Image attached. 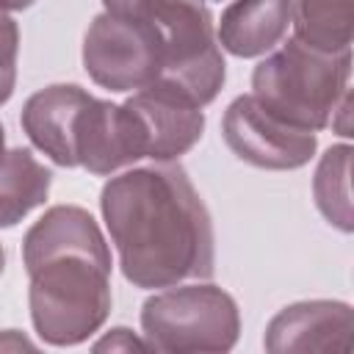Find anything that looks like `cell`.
<instances>
[{
  "label": "cell",
  "mask_w": 354,
  "mask_h": 354,
  "mask_svg": "<svg viewBox=\"0 0 354 354\" xmlns=\"http://www.w3.org/2000/svg\"><path fill=\"white\" fill-rule=\"evenodd\" d=\"M119 266L136 288H169L213 274V224L185 169L158 163L111 177L100 196Z\"/></svg>",
  "instance_id": "obj_1"
},
{
  "label": "cell",
  "mask_w": 354,
  "mask_h": 354,
  "mask_svg": "<svg viewBox=\"0 0 354 354\" xmlns=\"http://www.w3.org/2000/svg\"><path fill=\"white\" fill-rule=\"evenodd\" d=\"M30 277L28 304L41 340L75 346L111 313V252L88 210L50 207L22 241Z\"/></svg>",
  "instance_id": "obj_2"
},
{
  "label": "cell",
  "mask_w": 354,
  "mask_h": 354,
  "mask_svg": "<svg viewBox=\"0 0 354 354\" xmlns=\"http://www.w3.org/2000/svg\"><path fill=\"white\" fill-rule=\"evenodd\" d=\"M351 53H324L296 36L263 58L252 72V97L277 119L324 130L348 97Z\"/></svg>",
  "instance_id": "obj_3"
},
{
  "label": "cell",
  "mask_w": 354,
  "mask_h": 354,
  "mask_svg": "<svg viewBox=\"0 0 354 354\" xmlns=\"http://www.w3.org/2000/svg\"><path fill=\"white\" fill-rule=\"evenodd\" d=\"M149 19L163 41V66L147 86L188 105H207L224 83V58L213 17L202 0H155Z\"/></svg>",
  "instance_id": "obj_4"
},
{
  "label": "cell",
  "mask_w": 354,
  "mask_h": 354,
  "mask_svg": "<svg viewBox=\"0 0 354 354\" xmlns=\"http://www.w3.org/2000/svg\"><path fill=\"white\" fill-rule=\"evenodd\" d=\"M141 326L155 351H230L241 315L235 299L216 285H169L144 301Z\"/></svg>",
  "instance_id": "obj_5"
},
{
  "label": "cell",
  "mask_w": 354,
  "mask_h": 354,
  "mask_svg": "<svg viewBox=\"0 0 354 354\" xmlns=\"http://www.w3.org/2000/svg\"><path fill=\"white\" fill-rule=\"evenodd\" d=\"M83 66L88 77L111 91H141L163 66V41L149 19L102 11L86 30Z\"/></svg>",
  "instance_id": "obj_6"
},
{
  "label": "cell",
  "mask_w": 354,
  "mask_h": 354,
  "mask_svg": "<svg viewBox=\"0 0 354 354\" xmlns=\"http://www.w3.org/2000/svg\"><path fill=\"white\" fill-rule=\"evenodd\" d=\"M221 130L227 147L241 160L257 169H299L310 163L315 152L313 130H301L277 119L252 94H243L230 102Z\"/></svg>",
  "instance_id": "obj_7"
},
{
  "label": "cell",
  "mask_w": 354,
  "mask_h": 354,
  "mask_svg": "<svg viewBox=\"0 0 354 354\" xmlns=\"http://www.w3.org/2000/svg\"><path fill=\"white\" fill-rule=\"evenodd\" d=\"M75 152L77 166L88 169L91 174H111L147 158V138L138 116L127 102L116 105L91 97L80 113Z\"/></svg>",
  "instance_id": "obj_8"
},
{
  "label": "cell",
  "mask_w": 354,
  "mask_h": 354,
  "mask_svg": "<svg viewBox=\"0 0 354 354\" xmlns=\"http://www.w3.org/2000/svg\"><path fill=\"white\" fill-rule=\"evenodd\" d=\"M266 348L282 351H351L354 313L343 301H299L279 310L266 329Z\"/></svg>",
  "instance_id": "obj_9"
},
{
  "label": "cell",
  "mask_w": 354,
  "mask_h": 354,
  "mask_svg": "<svg viewBox=\"0 0 354 354\" xmlns=\"http://www.w3.org/2000/svg\"><path fill=\"white\" fill-rule=\"evenodd\" d=\"M91 94L72 83H55L28 97L22 108V127L28 138L50 155L58 166H77L75 138L80 113L88 105Z\"/></svg>",
  "instance_id": "obj_10"
},
{
  "label": "cell",
  "mask_w": 354,
  "mask_h": 354,
  "mask_svg": "<svg viewBox=\"0 0 354 354\" xmlns=\"http://www.w3.org/2000/svg\"><path fill=\"white\" fill-rule=\"evenodd\" d=\"M127 105L141 122L147 138V158L158 163L185 155L202 138L205 113L196 105H188L183 100H174L152 88L133 91Z\"/></svg>",
  "instance_id": "obj_11"
},
{
  "label": "cell",
  "mask_w": 354,
  "mask_h": 354,
  "mask_svg": "<svg viewBox=\"0 0 354 354\" xmlns=\"http://www.w3.org/2000/svg\"><path fill=\"white\" fill-rule=\"evenodd\" d=\"M290 25V0H232L218 22V41L238 58L274 50Z\"/></svg>",
  "instance_id": "obj_12"
},
{
  "label": "cell",
  "mask_w": 354,
  "mask_h": 354,
  "mask_svg": "<svg viewBox=\"0 0 354 354\" xmlns=\"http://www.w3.org/2000/svg\"><path fill=\"white\" fill-rule=\"evenodd\" d=\"M53 171L30 149L14 147L0 158V227H14L50 194Z\"/></svg>",
  "instance_id": "obj_13"
},
{
  "label": "cell",
  "mask_w": 354,
  "mask_h": 354,
  "mask_svg": "<svg viewBox=\"0 0 354 354\" xmlns=\"http://www.w3.org/2000/svg\"><path fill=\"white\" fill-rule=\"evenodd\" d=\"M290 22L299 41L324 53H343L351 47L354 0H290Z\"/></svg>",
  "instance_id": "obj_14"
},
{
  "label": "cell",
  "mask_w": 354,
  "mask_h": 354,
  "mask_svg": "<svg viewBox=\"0 0 354 354\" xmlns=\"http://www.w3.org/2000/svg\"><path fill=\"white\" fill-rule=\"evenodd\" d=\"M351 147L337 144L329 147L321 158L313 180L315 205L329 224L343 232H351Z\"/></svg>",
  "instance_id": "obj_15"
},
{
  "label": "cell",
  "mask_w": 354,
  "mask_h": 354,
  "mask_svg": "<svg viewBox=\"0 0 354 354\" xmlns=\"http://www.w3.org/2000/svg\"><path fill=\"white\" fill-rule=\"evenodd\" d=\"M17 50H19L17 22L6 11H0V105L14 94V83H17Z\"/></svg>",
  "instance_id": "obj_16"
},
{
  "label": "cell",
  "mask_w": 354,
  "mask_h": 354,
  "mask_svg": "<svg viewBox=\"0 0 354 354\" xmlns=\"http://www.w3.org/2000/svg\"><path fill=\"white\" fill-rule=\"evenodd\" d=\"M108 14L116 17H133V19H144L149 14V8L155 6V0H102Z\"/></svg>",
  "instance_id": "obj_17"
},
{
  "label": "cell",
  "mask_w": 354,
  "mask_h": 354,
  "mask_svg": "<svg viewBox=\"0 0 354 354\" xmlns=\"http://www.w3.org/2000/svg\"><path fill=\"white\" fill-rule=\"evenodd\" d=\"M94 348L102 351V348H149V346L141 343L138 337H133L130 329H113V335H108L105 340H100Z\"/></svg>",
  "instance_id": "obj_18"
},
{
  "label": "cell",
  "mask_w": 354,
  "mask_h": 354,
  "mask_svg": "<svg viewBox=\"0 0 354 354\" xmlns=\"http://www.w3.org/2000/svg\"><path fill=\"white\" fill-rule=\"evenodd\" d=\"M33 6V0H0V11H22Z\"/></svg>",
  "instance_id": "obj_19"
},
{
  "label": "cell",
  "mask_w": 354,
  "mask_h": 354,
  "mask_svg": "<svg viewBox=\"0 0 354 354\" xmlns=\"http://www.w3.org/2000/svg\"><path fill=\"white\" fill-rule=\"evenodd\" d=\"M3 152H6V133H3V124H0V158H3Z\"/></svg>",
  "instance_id": "obj_20"
},
{
  "label": "cell",
  "mask_w": 354,
  "mask_h": 354,
  "mask_svg": "<svg viewBox=\"0 0 354 354\" xmlns=\"http://www.w3.org/2000/svg\"><path fill=\"white\" fill-rule=\"evenodd\" d=\"M3 268H6V252H3V246H0V274H3Z\"/></svg>",
  "instance_id": "obj_21"
}]
</instances>
